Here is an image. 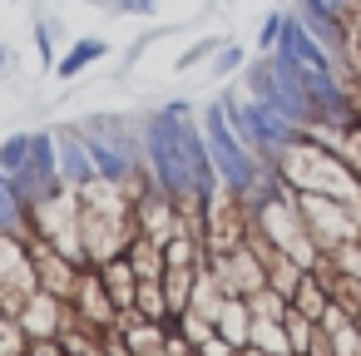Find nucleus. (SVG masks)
Wrapping results in <instances>:
<instances>
[{
  "instance_id": "19",
  "label": "nucleus",
  "mask_w": 361,
  "mask_h": 356,
  "mask_svg": "<svg viewBox=\"0 0 361 356\" xmlns=\"http://www.w3.org/2000/svg\"><path fill=\"white\" fill-rule=\"evenodd\" d=\"M134 312L154 317V321H169V297H164V282L159 277H139V292H134Z\"/></svg>"
},
{
  "instance_id": "7",
  "label": "nucleus",
  "mask_w": 361,
  "mask_h": 356,
  "mask_svg": "<svg viewBox=\"0 0 361 356\" xmlns=\"http://www.w3.org/2000/svg\"><path fill=\"white\" fill-rule=\"evenodd\" d=\"M70 307H75V326L94 331V336H104L109 326H119V302L109 297V287H104V272H99V262H85V267H80Z\"/></svg>"
},
{
  "instance_id": "2",
  "label": "nucleus",
  "mask_w": 361,
  "mask_h": 356,
  "mask_svg": "<svg viewBox=\"0 0 361 356\" xmlns=\"http://www.w3.org/2000/svg\"><path fill=\"white\" fill-rule=\"evenodd\" d=\"M80 223H85V252L90 262H109L129 247L134 238V203L124 183L114 178H90L80 188Z\"/></svg>"
},
{
  "instance_id": "5",
  "label": "nucleus",
  "mask_w": 361,
  "mask_h": 356,
  "mask_svg": "<svg viewBox=\"0 0 361 356\" xmlns=\"http://www.w3.org/2000/svg\"><path fill=\"white\" fill-rule=\"evenodd\" d=\"M40 287L35 277V247L30 233H11L0 228V312H20L25 297Z\"/></svg>"
},
{
  "instance_id": "10",
  "label": "nucleus",
  "mask_w": 361,
  "mask_h": 356,
  "mask_svg": "<svg viewBox=\"0 0 361 356\" xmlns=\"http://www.w3.org/2000/svg\"><path fill=\"white\" fill-rule=\"evenodd\" d=\"M178 218H183V208H178L159 183H149V188L134 198V233H144V238H154V243H169V233L178 228Z\"/></svg>"
},
{
  "instance_id": "27",
  "label": "nucleus",
  "mask_w": 361,
  "mask_h": 356,
  "mask_svg": "<svg viewBox=\"0 0 361 356\" xmlns=\"http://www.w3.org/2000/svg\"><path fill=\"white\" fill-rule=\"evenodd\" d=\"M90 6H99V11H114V0H90Z\"/></svg>"
},
{
  "instance_id": "18",
  "label": "nucleus",
  "mask_w": 361,
  "mask_h": 356,
  "mask_svg": "<svg viewBox=\"0 0 361 356\" xmlns=\"http://www.w3.org/2000/svg\"><path fill=\"white\" fill-rule=\"evenodd\" d=\"M198 272H203V267H164L159 282H164V297H169V312H173V317L193 302V282H198Z\"/></svg>"
},
{
  "instance_id": "13",
  "label": "nucleus",
  "mask_w": 361,
  "mask_h": 356,
  "mask_svg": "<svg viewBox=\"0 0 361 356\" xmlns=\"http://www.w3.org/2000/svg\"><path fill=\"white\" fill-rule=\"evenodd\" d=\"M213 331H218L223 341H233V346H247V341H252V307H247V297L228 292V297L218 302Z\"/></svg>"
},
{
  "instance_id": "4",
  "label": "nucleus",
  "mask_w": 361,
  "mask_h": 356,
  "mask_svg": "<svg viewBox=\"0 0 361 356\" xmlns=\"http://www.w3.org/2000/svg\"><path fill=\"white\" fill-rule=\"evenodd\" d=\"M292 198H297V213H302V223L322 252H336L341 243H351L361 233V218L351 203H341L331 193H292Z\"/></svg>"
},
{
  "instance_id": "26",
  "label": "nucleus",
  "mask_w": 361,
  "mask_h": 356,
  "mask_svg": "<svg viewBox=\"0 0 361 356\" xmlns=\"http://www.w3.org/2000/svg\"><path fill=\"white\" fill-rule=\"evenodd\" d=\"M164 0H114V16H139V20H154Z\"/></svg>"
},
{
  "instance_id": "22",
  "label": "nucleus",
  "mask_w": 361,
  "mask_h": 356,
  "mask_svg": "<svg viewBox=\"0 0 361 356\" xmlns=\"http://www.w3.org/2000/svg\"><path fill=\"white\" fill-rule=\"evenodd\" d=\"M247 60H252V55H247L243 45H233V40H223V45H218V55H213L208 65H213V80H228V75H238V70H247Z\"/></svg>"
},
{
  "instance_id": "11",
  "label": "nucleus",
  "mask_w": 361,
  "mask_h": 356,
  "mask_svg": "<svg viewBox=\"0 0 361 356\" xmlns=\"http://www.w3.org/2000/svg\"><path fill=\"white\" fill-rule=\"evenodd\" d=\"M55 144H60V178L70 188H85L90 178H99L94 154H90V139L80 134V124L75 129H55Z\"/></svg>"
},
{
  "instance_id": "15",
  "label": "nucleus",
  "mask_w": 361,
  "mask_h": 356,
  "mask_svg": "<svg viewBox=\"0 0 361 356\" xmlns=\"http://www.w3.org/2000/svg\"><path fill=\"white\" fill-rule=\"evenodd\" d=\"M297 20L331 50V60L346 55V40H351V35H346V16H331V11H297Z\"/></svg>"
},
{
  "instance_id": "9",
  "label": "nucleus",
  "mask_w": 361,
  "mask_h": 356,
  "mask_svg": "<svg viewBox=\"0 0 361 356\" xmlns=\"http://www.w3.org/2000/svg\"><path fill=\"white\" fill-rule=\"evenodd\" d=\"M277 55H282L287 65H297L302 75H336V70H331V50H326V45H322V40H317V35H312V30L297 20V16L287 20Z\"/></svg>"
},
{
  "instance_id": "20",
  "label": "nucleus",
  "mask_w": 361,
  "mask_h": 356,
  "mask_svg": "<svg viewBox=\"0 0 361 356\" xmlns=\"http://www.w3.org/2000/svg\"><path fill=\"white\" fill-rule=\"evenodd\" d=\"M30 351V331L20 326L16 312H0V356H25Z\"/></svg>"
},
{
  "instance_id": "3",
  "label": "nucleus",
  "mask_w": 361,
  "mask_h": 356,
  "mask_svg": "<svg viewBox=\"0 0 361 356\" xmlns=\"http://www.w3.org/2000/svg\"><path fill=\"white\" fill-rule=\"evenodd\" d=\"M198 124H203V139H208V154H213V173H218V183H228L238 198H247L252 183H257L272 164H262V159L243 144V134L233 129L223 99H213V104L198 114Z\"/></svg>"
},
{
  "instance_id": "8",
  "label": "nucleus",
  "mask_w": 361,
  "mask_h": 356,
  "mask_svg": "<svg viewBox=\"0 0 361 356\" xmlns=\"http://www.w3.org/2000/svg\"><path fill=\"white\" fill-rule=\"evenodd\" d=\"M16 317H20V326L30 331V341H50V336H60L65 326H75L70 297H55V292H45V287H35Z\"/></svg>"
},
{
  "instance_id": "17",
  "label": "nucleus",
  "mask_w": 361,
  "mask_h": 356,
  "mask_svg": "<svg viewBox=\"0 0 361 356\" xmlns=\"http://www.w3.org/2000/svg\"><path fill=\"white\" fill-rule=\"evenodd\" d=\"M30 139H35V129H20L11 139H0V178H11V183L25 178V168H30Z\"/></svg>"
},
{
  "instance_id": "12",
  "label": "nucleus",
  "mask_w": 361,
  "mask_h": 356,
  "mask_svg": "<svg viewBox=\"0 0 361 356\" xmlns=\"http://www.w3.org/2000/svg\"><path fill=\"white\" fill-rule=\"evenodd\" d=\"M109 50H114V45H109L104 35H85V40H75V45H65V50H60V60H55V70H50V75H55V80H75V75H85L90 65H99Z\"/></svg>"
},
{
  "instance_id": "14",
  "label": "nucleus",
  "mask_w": 361,
  "mask_h": 356,
  "mask_svg": "<svg viewBox=\"0 0 361 356\" xmlns=\"http://www.w3.org/2000/svg\"><path fill=\"white\" fill-rule=\"evenodd\" d=\"M297 312H307L312 321H322V312L331 307V292H326V272H322V262L317 267H307L302 277H297V287H292V297H287Z\"/></svg>"
},
{
  "instance_id": "23",
  "label": "nucleus",
  "mask_w": 361,
  "mask_h": 356,
  "mask_svg": "<svg viewBox=\"0 0 361 356\" xmlns=\"http://www.w3.org/2000/svg\"><path fill=\"white\" fill-rule=\"evenodd\" d=\"M218 45H223V35H208V40H193V45H188V50H183L178 60H173V70L183 75V70H193V65H208V60L218 55Z\"/></svg>"
},
{
  "instance_id": "28",
  "label": "nucleus",
  "mask_w": 361,
  "mask_h": 356,
  "mask_svg": "<svg viewBox=\"0 0 361 356\" xmlns=\"http://www.w3.org/2000/svg\"><path fill=\"white\" fill-rule=\"evenodd\" d=\"M6 65H11V50H6V45H0V70H6Z\"/></svg>"
},
{
  "instance_id": "6",
  "label": "nucleus",
  "mask_w": 361,
  "mask_h": 356,
  "mask_svg": "<svg viewBox=\"0 0 361 356\" xmlns=\"http://www.w3.org/2000/svg\"><path fill=\"white\" fill-rule=\"evenodd\" d=\"M208 272L218 277L223 292H238V297H252L257 287H267V257H262V247H257L252 233L233 252H208Z\"/></svg>"
},
{
  "instance_id": "29",
  "label": "nucleus",
  "mask_w": 361,
  "mask_h": 356,
  "mask_svg": "<svg viewBox=\"0 0 361 356\" xmlns=\"http://www.w3.org/2000/svg\"><path fill=\"white\" fill-rule=\"evenodd\" d=\"M356 326H361V312H356Z\"/></svg>"
},
{
  "instance_id": "21",
  "label": "nucleus",
  "mask_w": 361,
  "mask_h": 356,
  "mask_svg": "<svg viewBox=\"0 0 361 356\" xmlns=\"http://www.w3.org/2000/svg\"><path fill=\"white\" fill-rule=\"evenodd\" d=\"M322 336H326L331 356H361V326H356V317L336 321V326H331V331H322Z\"/></svg>"
},
{
  "instance_id": "25",
  "label": "nucleus",
  "mask_w": 361,
  "mask_h": 356,
  "mask_svg": "<svg viewBox=\"0 0 361 356\" xmlns=\"http://www.w3.org/2000/svg\"><path fill=\"white\" fill-rule=\"evenodd\" d=\"M55 40H60V25H55V20H40V25H35V50H40L45 70H55V60H60V55H55V50H60Z\"/></svg>"
},
{
  "instance_id": "24",
  "label": "nucleus",
  "mask_w": 361,
  "mask_h": 356,
  "mask_svg": "<svg viewBox=\"0 0 361 356\" xmlns=\"http://www.w3.org/2000/svg\"><path fill=\"white\" fill-rule=\"evenodd\" d=\"M287 11H272L267 20H262V30H257V55H272L277 45H282V30H287Z\"/></svg>"
},
{
  "instance_id": "16",
  "label": "nucleus",
  "mask_w": 361,
  "mask_h": 356,
  "mask_svg": "<svg viewBox=\"0 0 361 356\" xmlns=\"http://www.w3.org/2000/svg\"><path fill=\"white\" fill-rule=\"evenodd\" d=\"M99 272H104V287H109V297L119 302V312H124V307H134V292H139V272H134L129 252H119V257L99 262Z\"/></svg>"
},
{
  "instance_id": "1",
  "label": "nucleus",
  "mask_w": 361,
  "mask_h": 356,
  "mask_svg": "<svg viewBox=\"0 0 361 356\" xmlns=\"http://www.w3.org/2000/svg\"><path fill=\"white\" fill-rule=\"evenodd\" d=\"M272 168H277V178H282L292 193H331V198L351 203L356 218H361V173H356L351 159H346L341 149H331L326 139H317V134H307V129L292 134V139L277 149Z\"/></svg>"
}]
</instances>
